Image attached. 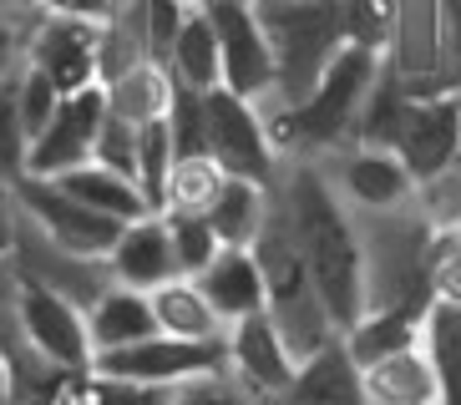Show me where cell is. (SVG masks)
I'll return each instance as SVG.
<instances>
[{
	"instance_id": "1f68e13d",
	"label": "cell",
	"mask_w": 461,
	"mask_h": 405,
	"mask_svg": "<svg viewBox=\"0 0 461 405\" xmlns=\"http://www.w3.org/2000/svg\"><path fill=\"white\" fill-rule=\"evenodd\" d=\"M395 21H401V0H345V36H350V46L391 56Z\"/></svg>"
},
{
	"instance_id": "f35d334b",
	"label": "cell",
	"mask_w": 461,
	"mask_h": 405,
	"mask_svg": "<svg viewBox=\"0 0 461 405\" xmlns=\"http://www.w3.org/2000/svg\"><path fill=\"white\" fill-rule=\"evenodd\" d=\"M431 284H436V299H451V304H461V243L451 238L447 229H436Z\"/></svg>"
},
{
	"instance_id": "603a6c76",
	"label": "cell",
	"mask_w": 461,
	"mask_h": 405,
	"mask_svg": "<svg viewBox=\"0 0 461 405\" xmlns=\"http://www.w3.org/2000/svg\"><path fill=\"white\" fill-rule=\"evenodd\" d=\"M366 391L375 405H441V385L426 360V350H401L366 370Z\"/></svg>"
},
{
	"instance_id": "7bdbcfd3",
	"label": "cell",
	"mask_w": 461,
	"mask_h": 405,
	"mask_svg": "<svg viewBox=\"0 0 461 405\" xmlns=\"http://www.w3.org/2000/svg\"><path fill=\"white\" fill-rule=\"evenodd\" d=\"M447 233H451V238H456V243H461V218H456V223H451V229H447Z\"/></svg>"
},
{
	"instance_id": "8d00e7d4",
	"label": "cell",
	"mask_w": 461,
	"mask_h": 405,
	"mask_svg": "<svg viewBox=\"0 0 461 405\" xmlns=\"http://www.w3.org/2000/svg\"><path fill=\"white\" fill-rule=\"evenodd\" d=\"M188 0H142V31H148V51L152 61H163L173 56V40L177 31H183V21H188Z\"/></svg>"
},
{
	"instance_id": "4dcf8cb0",
	"label": "cell",
	"mask_w": 461,
	"mask_h": 405,
	"mask_svg": "<svg viewBox=\"0 0 461 405\" xmlns=\"http://www.w3.org/2000/svg\"><path fill=\"white\" fill-rule=\"evenodd\" d=\"M21 67L11 76H0V177L5 183H21L26 177V158H31V132H26V122H21V102H15V76H21Z\"/></svg>"
},
{
	"instance_id": "5b68a950",
	"label": "cell",
	"mask_w": 461,
	"mask_h": 405,
	"mask_svg": "<svg viewBox=\"0 0 461 405\" xmlns=\"http://www.w3.org/2000/svg\"><path fill=\"white\" fill-rule=\"evenodd\" d=\"M229 370V339H177V335H152L137 339L127 350H102L92 360V375L102 380H127V385H188Z\"/></svg>"
},
{
	"instance_id": "7a4b0ae2",
	"label": "cell",
	"mask_w": 461,
	"mask_h": 405,
	"mask_svg": "<svg viewBox=\"0 0 461 405\" xmlns=\"http://www.w3.org/2000/svg\"><path fill=\"white\" fill-rule=\"evenodd\" d=\"M366 243V314L370 310H406L426 314L436 304L431 258L436 223L416 208V198L385 213H355Z\"/></svg>"
},
{
	"instance_id": "ac0fdd59",
	"label": "cell",
	"mask_w": 461,
	"mask_h": 405,
	"mask_svg": "<svg viewBox=\"0 0 461 405\" xmlns=\"http://www.w3.org/2000/svg\"><path fill=\"white\" fill-rule=\"evenodd\" d=\"M198 289L229 329L249 314H264V269L254 248H218V258L198 274Z\"/></svg>"
},
{
	"instance_id": "3957f363",
	"label": "cell",
	"mask_w": 461,
	"mask_h": 405,
	"mask_svg": "<svg viewBox=\"0 0 461 405\" xmlns=\"http://www.w3.org/2000/svg\"><path fill=\"white\" fill-rule=\"evenodd\" d=\"M254 254H258V269H264V314L279 324L285 345L304 364L310 355L325 350L330 339H339V324L330 320L325 299H320V284H314L310 264H304V248L294 238V223H289L279 188H274L269 223L254 238Z\"/></svg>"
},
{
	"instance_id": "9c48e42d",
	"label": "cell",
	"mask_w": 461,
	"mask_h": 405,
	"mask_svg": "<svg viewBox=\"0 0 461 405\" xmlns=\"http://www.w3.org/2000/svg\"><path fill=\"white\" fill-rule=\"evenodd\" d=\"M15 314H21V335H26V345L36 355H46L51 364H61L71 375H92L96 345H92V320H86L82 304H71L56 289H41V284L21 279Z\"/></svg>"
},
{
	"instance_id": "836d02e7",
	"label": "cell",
	"mask_w": 461,
	"mask_h": 405,
	"mask_svg": "<svg viewBox=\"0 0 461 405\" xmlns=\"http://www.w3.org/2000/svg\"><path fill=\"white\" fill-rule=\"evenodd\" d=\"M15 102H21V122H26L31 142H36V137L51 127V117H56V107L67 102V92L51 81V71H41L36 61H26L21 76H15Z\"/></svg>"
},
{
	"instance_id": "b9f144b4",
	"label": "cell",
	"mask_w": 461,
	"mask_h": 405,
	"mask_svg": "<svg viewBox=\"0 0 461 405\" xmlns=\"http://www.w3.org/2000/svg\"><path fill=\"white\" fill-rule=\"evenodd\" d=\"M15 229H21V198H15V183L0 177V258H11Z\"/></svg>"
},
{
	"instance_id": "2e32d148",
	"label": "cell",
	"mask_w": 461,
	"mask_h": 405,
	"mask_svg": "<svg viewBox=\"0 0 461 405\" xmlns=\"http://www.w3.org/2000/svg\"><path fill=\"white\" fill-rule=\"evenodd\" d=\"M107 264H112V279L117 284H127V289H148V294L158 289V284H167V279H183L177 254H173V233H167L163 213H148V218H137V223H127Z\"/></svg>"
},
{
	"instance_id": "30bf717a",
	"label": "cell",
	"mask_w": 461,
	"mask_h": 405,
	"mask_svg": "<svg viewBox=\"0 0 461 405\" xmlns=\"http://www.w3.org/2000/svg\"><path fill=\"white\" fill-rule=\"evenodd\" d=\"M11 264H15V279L26 284H41V289H56V294H67L71 304H82L92 310L96 299L107 294L112 284V264L107 258H86V254H71L51 233H41L21 213V229H15V248H11Z\"/></svg>"
},
{
	"instance_id": "9a60e30c",
	"label": "cell",
	"mask_w": 461,
	"mask_h": 405,
	"mask_svg": "<svg viewBox=\"0 0 461 405\" xmlns=\"http://www.w3.org/2000/svg\"><path fill=\"white\" fill-rule=\"evenodd\" d=\"M395 152H401V162L411 167L416 188L426 183V177L441 173V167L461 152V92H426V96H416Z\"/></svg>"
},
{
	"instance_id": "484cf974",
	"label": "cell",
	"mask_w": 461,
	"mask_h": 405,
	"mask_svg": "<svg viewBox=\"0 0 461 405\" xmlns=\"http://www.w3.org/2000/svg\"><path fill=\"white\" fill-rule=\"evenodd\" d=\"M173 92H177L173 71H167L163 61H142V67L122 71L117 81H107V107H112V117H122V122H132V127H142V122L167 117Z\"/></svg>"
},
{
	"instance_id": "d590c367",
	"label": "cell",
	"mask_w": 461,
	"mask_h": 405,
	"mask_svg": "<svg viewBox=\"0 0 461 405\" xmlns=\"http://www.w3.org/2000/svg\"><path fill=\"white\" fill-rule=\"evenodd\" d=\"M167 405H264V400H258V395L249 391L233 370H218V375H203V380L177 385Z\"/></svg>"
},
{
	"instance_id": "8fae6325",
	"label": "cell",
	"mask_w": 461,
	"mask_h": 405,
	"mask_svg": "<svg viewBox=\"0 0 461 405\" xmlns=\"http://www.w3.org/2000/svg\"><path fill=\"white\" fill-rule=\"evenodd\" d=\"M325 173L339 188V198L355 213H385L416 198V177L391 148H366V142H345V148L325 152Z\"/></svg>"
},
{
	"instance_id": "7402d4cb",
	"label": "cell",
	"mask_w": 461,
	"mask_h": 405,
	"mask_svg": "<svg viewBox=\"0 0 461 405\" xmlns=\"http://www.w3.org/2000/svg\"><path fill=\"white\" fill-rule=\"evenodd\" d=\"M167 71L177 76V86H193V92H218L223 86V51H218L213 21L203 15V5L193 0L188 21L173 40V56H167Z\"/></svg>"
},
{
	"instance_id": "ffe728a7",
	"label": "cell",
	"mask_w": 461,
	"mask_h": 405,
	"mask_svg": "<svg viewBox=\"0 0 461 405\" xmlns=\"http://www.w3.org/2000/svg\"><path fill=\"white\" fill-rule=\"evenodd\" d=\"M269 208H274V188L249 183V177H223V188L208 208V223L223 238V248H254V238L269 223Z\"/></svg>"
},
{
	"instance_id": "83f0119b",
	"label": "cell",
	"mask_w": 461,
	"mask_h": 405,
	"mask_svg": "<svg viewBox=\"0 0 461 405\" xmlns=\"http://www.w3.org/2000/svg\"><path fill=\"white\" fill-rule=\"evenodd\" d=\"M173 132H167V117L158 122H142L137 127V188L148 193L152 213H163L167 208V177H173Z\"/></svg>"
},
{
	"instance_id": "4fadbf2b",
	"label": "cell",
	"mask_w": 461,
	"mask_h": 405,
	"mask_svg": "<svg viewBox=\"0 0 461 405\" xmlns=\"http://www.w3.org/2000/svg\"><path fill=\"white\" fill-rule=\"evenodd\" d=\"M102 26L107 21H71V15H46L36 36L26 46V61H36L41 71H51V81L61 92H86L102 81L96 51H102Z\"/></svg>"
},
{
	"instance_id": "cb8c5ba5",
	"label": "cell",
	"mask_w": 461,
	"mask_h": 405,
	"mask_svg": "<svg viewBox=\"0 0 461 405\" xmlns=\"http://www.w3.org/2000/svg\"><path fill=\"white\" fill-rule=\"evenodd\" d=\"M152 310L163 335L177 339H229V324L218 320V310L208 304V294L198 289V279H167L152 289Z\"/></svg>"
},
{
	"instance_id": "74e56055",
	"label": "cell",
	"mask_w": 461,
	"mask_h": 405,
	"mask_svg": "<svg viewBox=\"0 0 461 405\" xmlns=\"http://www.w3.org/2000/svg\"><path fill=\"white\" fill-rule=\"evenodd\" d=\"M92 162H102V167H112V173H122L137 183V127L122 117H107V127H102V137H96V152Z\"/></svg>"
},
{
	"instance_id": "8992f818",
	"label": "cell",
	"mask_w": 461,
	"mask_h": 405,
	"mask_svg": "<svg viewBox=\"0 0 461 405\" xmlns=\"http://www.w3.org/2000/svg\"><path fill=\"white\" fill-rule=\"evenodd\" d=\"M208 158L229 177H249V183H264V188H274L279 173H285V158L269 137L264 107L229 92V86L208 92Z\"/></svg>"
},
{
	"instance_id": "d6986e66",
	"label": "cell",
	"mask_w": 461,
	"mask_h": 405,
	"mask_svg": "<svg viewBox=\"0 0 461 405\" xmlns=\"http://www.w3.org/2000/svg\"><path fill=\"white\" fill-rule=\"evenodd\" d=\"M86 320H92L96 355L102 350H127V345H137V339L163 335L158 310H152V294L148 289H127V284H112L107 294L86 310Z\"/></svg>"
},
{
	"instance_id": "277c9868",
	"label": "cell",
	"mask_w": 461,
	"mask_h": 405,
	"mask_svg": "<svg viewBox=\"0 0 461 405\" xmlns=\"http://www.w3.org/2000/svg\"><path fill=\"white\" fill-rule=\"evenodd\" d=\"M254 5L258 21H264V36L274 46V71H279L274 96H264V102H279V107L310 102L320 76L350 46L345 0H254Z\"/></svg>"
},
{
	"instance_id": "ba28073f",
	"label": "cell",
	"mask_w": 461,
	"mask_h": 405,
	"mask_svg": "<svg viewBox=\"0 0 461 405\" xmlns=\"http://www.w3.org/2000/svg\"><path fill=\"white\" fill-rule=\"evenodd\" d=\"M203 15L213 21L218 51H223V86L249 102H264L274 96V46L264 36V21H258L254 0H198Z\"/></svg>"
},
{
	"instance_id": "e575fe53",
	"label": "cell",
	"mask_w": 461,
	"mask_h": 405,
	"mask_svg": "<svg viewBox=\"0 0 461 405\" xmlns=\"http://www.w3.org/2000/svg\"><path fill=\"white\" fill-rule=\"evenodd\" d=\"M416 208L431 218L436 229H451V223L461 218V152L436 177H426V183L416 188Z\"/></svg>"
},
{
	"instance_id": "5bb4252c",
	"label": "cell",
	"mask_w": 461,
	"mask_h": 405,
	"mask_svg": "<svg viewBox=\"0 0 461 405\" xmlns=\"http://www.w3.org/2000/svg\"><path fill=\"white\" fill-rule=\"evenodd\" d=\"M229 370L244 380L264 405H274L289 385H294L299 360H294V350L285 345V335H279V324H274L269 314H249V320H239L229 329Z\"/></svg>"
},
{
	"instance_id": "d6a6232c",
	"label": "cell",
	"mask_w": 461,
	"mask_h": 405,
	"mask_svg": "<svg viewBox=\"0 0 461 405\" xmlns=\"http://www.w3.org/2000/svg\"><path fill=\"white\" fill-rule=\"evenodd\" d=\"M167 132H173V152L183 158H208V92L177 86L173 107H167Z\"/></svg>"
},
{
	"instance_id": "52a82bcc",
	"label": "cell",
	"mask_w": 461,
	"mask_h": 405,
	"mask_svg": "<svg viewBox=\"0 0 461 405\" xmlns=\"http://www.w3.org/2000/svg\"><path fill=\"white\" fill-rule=\"evenodd\" d=\"M15 198H21V213H26L36 229L51 233L61 248L86 254V258H112V248H117V238H122V229H127L117 218L96 213L92 202L71 198L56 177H21V183H15Z\"/></svg>"
},
{
	"instance_id": "4316f807",
	"label": "cell",
	"mask_w": 461,
	"mask_h": 405,
	"mask_svg": "<svg viewBox=\"0 0 461 405\" xmlns=\"http://www.w3.org/2000/svg\"><path fill=\"white\" fill-rule=\"evenodd\" d=\"M420 350L436 370L441 385V405H461V304L436 299L426 310V329H420Z\"/></svg>"
},
{
	"instance_id": "44dd1931",
	"label": "cell",
	"mask_w": 461,
	"mask_h": 405,
	"mask_svg": "<svg viewBox=\"0 0 461 405\" xmlns=\"http://www.w3.org/2000/svg\"><path fill=\"white\" fill-rule=\"evenodd\" d=\"M56 183H61L71 198L92 202L96 213L117 218V223H137V218H148V213H152L148 193L137 188L132 177H122V173H112V167H102V162H82V167L61 173Z\"/></svg>"
},
{
	"instance_id": "ab89813d",
	"label": "cell",
	"mask_w": 461,
	"mask_h": 405,
	"mask_svg": "<svg viewBox=\"0 0 461 405\" xmlns=\"http://www.w3.org/2000/svg\"><path fill=\"white\" fill-rule=\"evenodd\" d=\"M31 36H36V26H26V21L11 15V11H0V76H11V71L26 61Z\"/></svg>"
},
{
	"instance_id": "6da1fadb",
	"label": "cell",
	"mask_w": 461,
	"mask_h": 405,
	"mask_svg": "<svg viewBox=\"0 0 461 405\" xmlns=\"http://www.w3.org/2000/svg\"><path fill=\"white\" fill-rule=\"evenodd\" d=\"M274 188H279V198L289 208L294 238L304 248V264H310L314 284H320V299H325L330 320L345 335L350 324L366 320V243H360V218H355V208L330 183L325 162L285 158V173H279Z\"/></svg>"
},
{
	"instance_id": "ee69618b",
	"label": "cell",
	"mask_w": 461,
	"mask_h": 405,
	"mask_svg": "<svg viewBox=\"0 0 461 405\" xmlns=\"http://www.w3.org/2000/svg\"><path fill=\"white\" fill-rule=\"evenodd\" d=\"M188 5H193V0H188Z\"/></svg>"
},
{
	"instance_id": "f546056e",
	"label": "cell",
	"mask_w": 461,
	"mask_h": 405,
	"mask_svg": "<svg viewBox=\"0 0 461 405\" xmlns=\"http://www.w3.org/2000/svg\"><path fill=\"white\" fill-rule=\"evenodd\" d=\"M163 218H167V233H173V254H177L183 279H198V274L218 258L223 238L213 233L208 213H163Z\"/></svg>"
},
{
	"instance_id": "d4e9b609",
	"label": "cell",
	"mask_w": 461,
	"mask_h": 405,
	"mask_svg": "<svg viewBox=\"0 0 461 405\" xmlns=\"http://www.w3.org/2000/svg\"><path fill=\"white\" fill-rule=\"evenodd\" d=\"M420 329H426V314H406V310H370L360 324L345 329V350L360 370L391 360L401 350H416L420 345Z\"/></svg>"
},
{
	"instance_id": "e0dca14e",
	"label": "cell",
	"mask_w": 461,
	"mask_h": 405,
	"mask_svg": "<svg viewBox=\"0 0 461 405\" xmlns=\"http://www.w3.org/2000/svg\"><path fill=\"white\" fill-rule=\"evenodd\" d=\"M274 405H375V400H370V391H366V370L350 360L345 335H339V339H330L320 355H310V360L299 364L294 385H289Z\"/></svg>"
},
{
	"instance_id": "60d3db41",
	"label": "cell",
	"mask_w": 461,
	"mask_h": 405,
	"mask_svg": "<svg viewBox=\"0 0 461 405\" xmlns=\"http://www.w3.org/2000/svg\"><path fill=\"white\" fill-rule=\"evenodd\" d=\"M46 15H71V21H112L122 0H41Z\"/></svg>"
},
{
	"instance_id": "f1b7e54d",
	"label": "cell",
	"mask_w": 461,
	"mask_h": 405,
	"mask_svg": "<svg viewBox=\"0 0 461 405\" xmlns=\"http://www.w3.org/2000/svg\"><path fill=\"white\" fill-rule=\"evenodd\" d=\"M223 167L213 158H183L173 162V177H167V208L163 213H208L223 188Z\"/></svg>"
},
{
	"instance_id": "7c38bea8",
	"label": "cell",
	"mask_w": 461,
	"mask_h": 405,
	"mask_svg": "<svg viewBox=\"0 0 461 405\" xmlns=\"http://www.w3.org/2000/svg\"><path fill=\"white\" fill-rule=\"evenodd\" d=\"M107 117H112V107H107V86H102V81L86 86V92H71L67 102L56 107L51 127L31 142L26 177H61V173H71V167L92 162L96 137H102Z\"/></svg>"
}]
</instances>
